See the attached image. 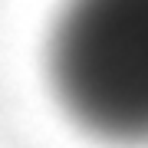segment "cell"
Wrapping results in <instances>:
<instances>
[{
  "instance_id": "1",
  "label": "cell",
  "mask_w": 148,
  "mask_h": 148,
  "mask_svg": "<svg viewBox=\"0 0 148 148\" xmlns=\"http://www.w3.org/2000/svg\"><path fill=\"white\" fill-rule=\"evenodd\" d=\"M46 69L63 112L86 135L148 145V0H66Z\"/></svg>"
}]
</instances>
